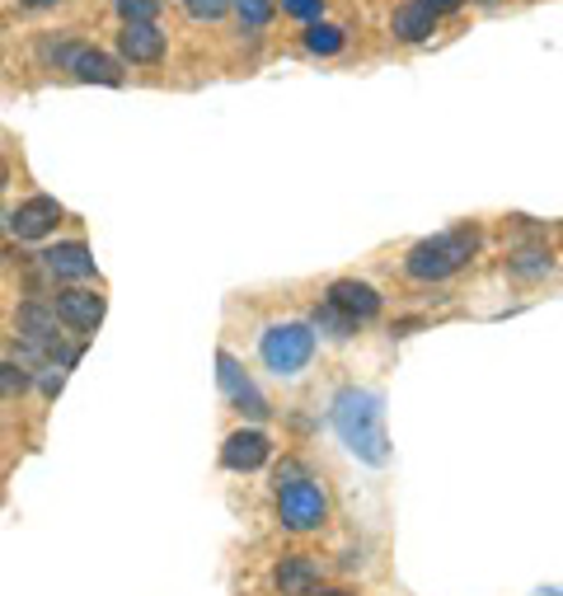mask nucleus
Returning a JSON list of instances; mask_svg holds the SVG:
<instances>
[{"instance_id":"nucleus-7","label":"nucleus","mask_w":563,"mask_h":596,"mask_svg":"<svg viewBox=\"0 0 563 596\" xmlns=\"http://www.w3.org/2000/svg\"><path fill=\"white\" fill-rule=\"evenodd\" d=\"M329 306L339 314H347L352 324L376 320V314H380V291L372 283H357V277H339V283L329 287Z\"/></svg>"},{"instance_id":"nucleus-14","label":"nucleus","mask_w":563,"mask_h":596,"mask_svg":"<svg viewBox=\"0 0 563 596\" xmlns=\"http://www.w3.org/2000/svg\"><path fill=\"white\" fill-rule=\"evenodd\" d=\"M395 33H399L404 43H428L432 33H437V20L422 5H413V0H409L404 10H395Z\"/></svg>"},{"instance_id":"nucleus-16","label":"nucleus","mask_w":563,"mask_h":596,"mask_svg":"<svg viewBox=\"0 0 563 596\" xmlns=\"http://www.w3.org/2000/svg\"><path fill=\"white\" fill-rule=\"evenodd\" d=\"M517 277H550V268H554V258H550V250H521L512 263H507Z\"/></svg>"},{"instance_id":"nucleus-4","label":"nucleus","mask_w":563,"mask_h":596,"mask_svg":"<svg viewBox=\"0 0 563 596\" xmlns=\"http://www.w3.org/2000/svg\"><path fill=\"white\" fill-rule=\"evenodd\" d=\"M277 517L287 531H320L329 517V498L314 479H296L287 488H277Z\"/></svg>"},{"instance_id":"nucleus-5","label":"nucleus","mask_w":563,"mask_h":596,"mask_svg":"<svg viewBox=\"0 0 563 596\" xmlns=\"http://www.w3.org/2000/svg\"><path fill=\"white\" fill-rule=\"evenodd\" d=\"M217 376H221V390L231 395L235 405H240L244 413H250V418H258V423H263V418L273 413V409H268V399L258 395V385H254L250 376H244V366H240L231 353H221V357H217Z\"/></svg>"},{"instance_id":"nucleus-18","label":"nucleus","mask_w":563,"mask_h":596,"mask_svg":"<svg viewBox=\"0 0 563 596\" xmlns=\"http://www.w3.org/2000/svg\"><path fill=\"white\" fill-rule=\"evenodd\" d=\"M310 329H320V334H329V339H352V324L347 314H339L333 306H324V310H314V320H310Z\"/></svg>"},{"instance_id":"nucleus-11","label":"nucleus","mask_w":563,"mask_h":596,"mask_svg":"<svg viewBox=\"0 0 563 596\" xmlns=\"http://www.w3.org/2000/svg\"><path fill=\"white\" fill-rule=\"evenodd\" d=\"M43 268L52 277H62V283H85V277H95V254L85 250L80 240H66V244H52L43 254Z\"/></svg>"},{"instance_id":"nucleus-1","label":"nucleus","mask_w":563,"mask_h":596,"mask_svg":"<svg viewBox=\"0 0 563 596\" xmlns=\"http://www.w3.org/2000/svg\"><path fill=\"white\" fill-rule=\"evenodd\" d=\"M333 432L362 465L390 461V432H385V399L372 390H339L333 395Z\"/></svg>"},{"instance_id":"nucleus-8","label":"nucleus","mask_w":563,"mask_h":596,"mask_svg":"<svg viewBox=\"0 0 563 596\" xmlns=\"http://www.w3.org/2000/svg\"><path fill=\"white\" fill-rule=\"evenodd\" d=\"M268 455H273V442H268V437H263L258 428H240V432L225 437L221 465H225V470H240V475H250V470L268 465Z\"/></svg>"},{"instance_id":"nucleus-2","label":"nucleus","mask_w":563,"mask_h":596,"mask_svg":"<svg viewBox=\"0 0 563 596\" xmlns=\"http://www.w3.org/2000/svg\"><path fill=\"white\" fill-rule=\"evenodd\" d=\"M474 254H479V231H474V225H455V231L418 240L409 258H404V268H409V277H418V283H442V277L461 273Z\"/></svg>"},{"instance_id":"nucleus-6","label":"nucleus","mask_w":563,"mask_h":596,"mask_svg":"<svg viewBox=\"0 0 563 596\" xmlns=\"http://www.w3.org/2000/svg\"><path fill=\"white\" fill-rule=\"evenodd\" d=\"M62 225V202L57 198H29L10 212V235L20 240H43Z\"/></svg>"},{"instance_id":"nucleus-26","label":"nucleus","mask_w":563,"mask_h":596,"mask_svg":"<svg viewBox=\"0 0 563 596\" xmlns=\"http://www.w3.org/2000/svg\"><path fill=\"white\" fill-rule=\"evenodd\" d=\"M310 596H347V592H310Z\"/></svg>"},{"instance_id":"nucleus-20","label":"nucleus","mask_w":563,"mask_h":596,"mask_svg":"<svg viewBox=\"0 0 563 596\" xmlns=\"http://www.w3.org/2000/svg\"><path fill=\"white\" fill-rule=\"evenodd\" d=\"M118 14H122V24H155L161 0H118Z\"/></svg>"},{"instance_id":"nucleus-13","label":"nucleus","mask_w":563,"mask_h":596,"mask_svg":"<svg viewBox=\"0 0 563 596\" xmlns=\"http://www.w3.org/2000/svg\"><path fill=\"white\" fill-rule=\"evenodd\" d=\"M70 76L85 80V85H122V66L99 47H76V57H70Z\"/></svg>"},{"instance_id":"nucleus-9","label":"nucleus","mask_w":563,"mask_h":596,"mask_svg":"<svg viewBox=\"0 0 563 596\" xmlns=\"http://www.w3.org/2000/svg\"><path fill=\"white\" fill-rule=\"evenodd\" d=\"M52 314H57L62 324L80 329V334H90V329L103 320V296L85 291V287H66V291H57V301H52Z\"/></svg>"},{"instance_id":"nucleus-21","label":"nucleus","mask_w":563,"mask_h":596,"mask_svg":"<svg viewBox=\"0 0 563 596\" xmlns=\"http://www.w3.org/2000/svg\"><path fill=\"white\" fill-rule=\"evenodd\" d=\"M192 20H221L225 10H231V0H184Z\"/></svg>"},{"instance_id":"nucleus-22","label":"nucleus","mask_w":563,"mask_h":596,"mask_svg":"<svg viewBox=\"0 0 563 596\" xmlns=\"http://www.w3.org/2000/svg\"><path fill=\"white\" fill-rule=\"evenodd\" d=\"M282 10H287V14H296V20H320V14H324V0H282Z\"/></svg>"},{"instance_id":"nucleus-17","label":"nucleus","mask_w":563,"mask_h":596,"mask_svg":"<svg viewBox=\"0 0 563 596\" xmlns=\"http://www.w3.org/2000/svg\"><path fill=\"white\" fill-rule=\"evenodd\" d=\"M231 5H235V14H240L244 29H268L277 0H231Z\"/></svg>"},{"instance_id":"nucleus-23","label":"nucleus","mask_w":563,"mask_h":596,"mask_svg":"<svg viewBox=\"0 0 563 596\" xmlns=\"http://www.w3.org/2000/svg\"><path fill=\"white\" fill-rule=\"evenodd\" d=\"M413 5H422V10L432 14V20H442V14H455V10H461L465 0H413Z\"/></svg>"},{"instance_id":"nucleus-25","label":"nucleus","mask_w":563,"mask_h":596,"mask_svg":"<svg viewBox=\"0 0 563 596\" xmlns=\"http://www.w3.org/2000/svg\"><path fill=\"white\" fill-rule=\"evenodd\" d=\"M29 10H47V5H57V0H24Z\"/></svg>"},{"instance_id":"nucleus-3","label":"nucleus","mask_w":563,"mask_h":596,"mask_svg":"<svg viewBox=\"0 0 563 596\" xmlns=\"http://www.w3.org/2000/svg\"><path fill=\"white\" fill-rule=\"evenodd\" d=\"M258 357H263V366H268L273 376H296V372H306L310 357H314V329L301 324V320H287V324L263 329Z\"/></svg>"},{"instance_id":"nucleus-24","label":"nucleus","mask_w":563,"mask_h":596,"mask_svg":"<svg viewBox=\"0 0 563 596\" xmlns=\"http://www.w3.org/2000/svg\"><path fill=\"white\" fill-rule=\"evenodd\" d=\"M296 479H310V475H306V470L296 465V461H287V465L277 470V488H287V484H296Z\"/></svg>"},{"instance_id":"nucleus-12","label":"nucleus","mask_w":563,"mask_h":596,"mask_svg":"<svg viewBox=\"0 0 563 596\" xmlns=\"http://www.w3.org/2000/svg\"><path fill=\"white\" fill-rule=\"evenodd\" d=\"M273 583H277L282 596H310V592H320V569H314V559L291 554V559H282L277 564Z\"/></svg>"},{"instance_id":"nucleus-15","label":"nucleus","mask_w":563,"mask_h":596,"mask_svg":"<svg viewBox=\"0 0 563 596\" xmlns=\"http://www.w3.org/2000/svg\"><path fill=\"white\" fill-rule=\"evenodd\" d=\"M343 29L339 24H320L314 20L310 29H306V52H314V57H333V52H343Z\"/></svg>"},{"instance_id":"nucleus-10","label":"nucleus","mask_w":563,"mask_h":596,"mask_svg":"<svg viewBox=\"0 0 563 596\" xmlns=\"http://www.w3.org/2000/svg\"><path fill=\"white\" fill-rule=\"evenodd\" d=\"M118 52H122V62H132V66H155L165 57V33L155 24H122Z\"/></svg>"},{"instance_id":"nucleus-19","label":"nucleus","mask_w":563,"mask_h":596,"mask_svg":"<svg viewBox=\"0 0 563 596\" xmlns=\"http://www.w3.org/2000/svg\"><path fill=\"white\" fill-rule=\"evenodd\" d=\"M33 385V372H24L20 362H0V399H10V395H24Z\"/></svg>"}]
</instances>
